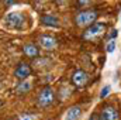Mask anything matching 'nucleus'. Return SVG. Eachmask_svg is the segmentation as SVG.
Listing matches in <instances>:
<instances>
[{
	"label": "nucleus",
	"mask_w": 121,
	"mask_h": 120,
	"mask_svg": "<svg viewBox=\"0 0 121 120\" xmlns=\"http://www.w3.org/2000/svg\"><path fill=\"white\" fill-rule=\"evenodd\" d=\"M27 23H28V17L23 11H10L1 20V26L6 30L16 31V32L26 30L27 28Z\"/></svg>",
	"instance_id": "f257e3e1"
},
{
	"label": "nucleus",
	"mask_w": 121,
	"mask_h": 120,
	"mask_svg": "<svg viewBox=\"0 0 121 120\" xmlns=\"http://www.w3.org/2000/svg\"><path fill=\"white\" fill-rule=\"evenodd\" d=\"M99 17V13L94 9H87V10H80L75 16V24L79 28H89L96 23Z\"/></svg>",
	"instance_id": "f03ea898"
},
{
	"label": "nucleus",
	"mask_w": 121,
	"mask_h": 120,
	"mask_svg": "<svg viewBox=\"0 0 121 120\" xmlns=\"http://www.w3.org/2000/svg\"><path fill=\"white\" fill-rule=\"evenodd\" d=\"M54 102H55V92H54V89L51 86H44L42 89L38 92V96H37V105H38V107L47 109Z\"/></svg>",
	"instance_id": "7ed1b4c3"
},
{
	"label": "nucleus",
	"mask_w": 121,
	"mask_h": 120,
	"mask_svg": "<svg viewBox=\"0 0 121 120\" xmlns=\"http://www.w3.org/2000/svg\"><path fill=\"white\" fill-rule=\"evenodd\" d=\"M106 30H107L106 24H103V23H94L93 26H90L89 28H86V30L83 31V38L87 40V41L97 40L99 37H101V35L106 34Z\"/></svg>",
	"instance_id": "20e7f679"
},
{
	"label": "nucleus",
	"mask_w": 121,
	"mask_h": 120,
	"mask_svg": "<svg viewBox=\"0 0 121 120\" xmlns=\"http://www.w3.org/2000/svg\"><path fill=\"white\" fill-rule=\"evenodd\" d=\"M99 119L100 120H121L120 112L118 109L111 105V103H107L101 107L100 110V115H99Z\"/></svg>",
	"instance_id": "39448f33"
},
{
	"label": "nucleus",
	"mask_w": 121,
	"mask_h": 120,
	"mask_svg": "<svg viewBox=\"0 0 121 120\" xmlns=\"http://www.w3.org/2000/svg\"><path fill=\"white\" fill-rule=\"evenodd\" d=\"M37 42H38V47L45 50V51H54L58 47V40L54 35H49V34H41L38 37Z\"/></svg>",
	"instance_id": "423d86ee"
},
{
	"label": "nucleus",
	"mask_w": 121,
	"mask_h": 120,
	"mask_svg": "<svg viewBox=\"0 0 121 120\" xmlns=\"http://www.w3.org/2000/svg\"><path fill=\"white\" fill-rule=\"evenodd\" d=\"M31 74H32V66H31L30 64H27V62H20V64H17V66H16V69H14V76L18 79V82L28 79L31 76Z\"/></svg>",
	"instance_id": "0eeeda50"
},
{
	"label": "nucleus",
	"mask_w": 121,
	"mask_h": 120,
	"mask_svg": "<svg viewBox=\"0 0 121 120\" xmlns=\"http://www.w3.org/2000/svg\"><path fill=\"white\" fill-rule=\"evenodd\" d=\"M89 74L83 69H76L73 71L72 74V83L76 86V88H85L87 83H89Z\"/></svg>",
	"instance_id": "6e6552de"
},
{
	"label": "nucleus",
	"mask_w": 121,
	"mask_h": 120,
	"mask_svg": "<svg viewBox=\"0 0 121 120\" xmlns=\"http://www.w3.org/2000/svg\"><path fill=\"white\" fill-rule=\"evenodd\" d=\"M82 115H83V107L80 105H73L66 109L63 120H80Z\"/></svg>",
	"instance_id": "1a4fd4ad"
},
{
	"label": "nucleus",
	"mask_w": 121,
	"mask_h": 120,
	"mask_svg": "<svg viewBox=\"0 0 121 120\" xmlns=\"http://www.w3.org/2000/svg\"><path fill=\"white\" fill-rule=\"evenodd\" d=\"M23 52H24L26 57L35 60V58L39 57V47H38L37 44H34V42H27V44H24V47H23Z\"/></svg>",
	"instance_id": "9d476101"
},
{
	"label": "nucleus",
	"mask_w": 121,
	"mask_h": 120,
	"mask_svg": "<svg viewBox=\"0 0 121 120\" xmlns=\"http://www.w3.org/2000/svg\"><path fill=\"white\" fill-rule=\"evenodd\" d=\"M41 23L47 27H58L59 26V18L52 14H42L41 16Z\"/></svg>",
	"instance_id": "9b49d317"
},
{
	"label": "nucleus",
	"mask_w": 121,
	"mask_h": 120,
	"mask_svg": "<svg viewBox=\"0 0 121 120\" xmlns=\"http://www.w3.org/2000/svg\"><path fill=\"white\" fill-rule=\"evenodd\" d=\"M31 89H32V83H31L30 79L20 81V82L17 83V86H16V90H17L18 95H26V93H28Z\"/></svg>",
	"instance_id": "f8f14e48"
},
{
	"label": "nucleus",
	"mask_w": 121,
	"mask_h": 120,
	"mask_svg": "<svg viewBox=\"0 0 121 120\" xmlns=\"http://www.w3.org/2000/svg\"><path fill=\"white\" fill-rule=\"evenodd\" d=\"M17 120H38V115L32 113H21L17 116Z\"/></svg>",
	"instance_id": "ddd939ff"
},
{
	"label": "nucleus",
	"mask_w": 121,
	"mask_h": 120,
	"mask_svg": "<svg viewBox=\"0 0 121 120\" xmlns=\"http://www.w3.org/2000/svg\"><path fill=\"white\" fill-rule=\"evenodd\" d=\"M106 51L108 54L114 52L116 51V40H111V41H107V45H106Z\"/></svg>",
	"instance_id": "4468645a"
},
{
	"label": "nucleus",
	"mask_w": 121,
	"mask_h": 120,
	"mask_svg": "<svg viewBox=\"0 0 121 120\" xmlns=\"http://www.w3.org/2000/svg\"><path fill=\"white\" fill-rule=\"evenodd\" d=\"M110 90H111V88H110L108 85H106V86H104V88L101 89V92H100V97H101V99H106V97L108 96Z\"/></svg>",
	"instance_id": "2eb2a0df"
},
{
	"label": "nucleus",
	"mask_w": 121,
	"mask_h": 120,
	"mask_svg": "<svg viewBox=\"0 0 121 120\" xmlns=\"http://www.w3.org/2000/svg\"><path fill=\"white\" fill-rule=\"evenodd\" d=\"M117 35H118V31H117V30H111V32L108 34V41L116 40V38H117Z\"/></svg>",
	"instance_id": "dca6fc26"
},
{
	"label": "nucleus",
	"mask_w": 121,
	"mask_h": 120,
	"mask_svg": "<svg viewBox=\"0 0 121 120\" xmlns=\"http://www.w3.org/2000/svg\"><path fill=\"white\" fill-rule=\"evenodd\" d=\"M76 4H78L79 7H85V6H91V1H83V0H82V1H78Z\"/></svg>",
	"instance_id": "f3484780"
},
{
	"label": "nucleus",
	"mask_w": 121,
	"mask_h": 120,
	"mask_svg": "<svg viewBox=\"0 0 121 120\" xmlns=\"http://www.w3.org/2000/svg\"><path fill=\"white\" fill-rule=\"evenodd\" d=\"M89 120H100V119H99V115H91Z\"/></svg>",
	"instance_id": "a211bd4d"
}]
</instances>
